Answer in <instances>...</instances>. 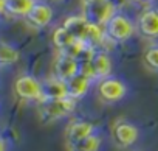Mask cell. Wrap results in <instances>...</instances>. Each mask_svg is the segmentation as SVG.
Here are the masks:
<instances>
[{
  "mask_svg": "<svg viewBox=\"0 0 158 151\" xmlns=\"http://www.w3.org/2000/svg\"><path fill=\"white\" fill-rule=\"evenodd\" d=\"M127 92V87L126 84L118 80V78H104L98 83V94L102 100L106 101H118L121 100Z\"/></svg>",
  "mask_w": 158,
  "mask_h": 151,
  "instance_id": "obj_5",
  "label": "cell"
},
{
  "mask_svg": "<svg viewBox=\"0 0 158 151\" xmlns=\"http://www.w3.org/2000/svg\"><path fill=\"white\" fill-rule=\"evenodd\" d=\"M136 30L144 38H149V39L158 38V10L155 8L144 10L138 17Z\"/></svg>",
  "mask_w": 158,
  "mask_h": 151,
  "instance_id": "obj_8",
  "label": "cell"
},
{
  "mask_svg": "<svg viewBox=\"0 0 158 151\" xmlns=\"http://www.w3.org/2000/svg\"><path fill=\"white\" fill-rule=\"evenodd\" d=\"M113 140L118 146H132L138 140V128L129 122H118L113 126Z\"/></svg>",
  "mask_w": 158,
  "mask_h": 151,
  "instance_id": "obj_9",
  "label": "cell"
},
{
  "mask_svg": "<svg viewBox=\"0 0 158 151\" xmlns=\"http://www.w3.org/2000/svg\"><path fill=\"white\" fill-rule=\"evenodd\" d=\"M95 134V125L85 120H73L68 123L65 129V137H67V145L79 143L85 140L87 137Z\"/></svg>",
  "mask_w": 158,
  "mask_h": 151,
  "instance_id": "obj_6",
  "label": "cell"
},
{
  "mask_svg": "<svg viewBox=\"0 0 158 151\" xmlns=\"http://www.w3.org/2000/svg\"><path fill=\"white\" fill-rule=\"evenodd\" d=\"M62 27H64L74 39L82 41V39H84V34H85V31H87V28H89V20L84 17V14H82V16H70V17H67V19L64 20Z\"/></svg>",
  "mask_w": 158,
  "mask_h": 151,
  "instance_id": "obj_13",
  "label": "cell"
},
{
  "mask_svg": "<svg viewBox=\"0 0 158 151\" xmlns=\"http://www.w3.org/2000/svg\"><path fill=\"white\" fill-rule=\"evenodd\" d=\"M106 31H104V27H99V25H95V24H89V28L84 34V42L93 48H96L98 45H101L104 41H106Z\"/></svg>",
  "mask_w": 158,
  "mask_h": 151,
  "instance_id": "obj_16",
  "label": "cell"
},
{
  "mask_svg": "<svg viewBox=\"0 0 158 151\" xmlns=\"http://www.w3.org/2000/svg\"><path fill=\"white\" fill-rule=\"evenodd\" d=\"M53 72L54 75L53 77L62 80V81H67L70 78H73L74 75H77L79 72V62L71 58V56H67L64 53H59L53 62Z\"/></svg>",
  "mask_w": 158,
  "mask_h": 151,
  "instance_id": "obj_7",
  "label": "cell"
},
{
  "mask_svg": "<svg viewBox=\"0 0 158 151\" xmlns=\"http://www.w3.org/2000/svg\"><path fill=\"white\" fill-rule=\"evenodd\" d=\"M76 108V100L67 97L60 100H42L39 101V117L44 123H51L67 117Z\"/></svg>",
  "mask_w": 158,
  "mask_h": 151,
  "instance_id": "obj_1",
  "label": "cell"
},
{
  "mask_svg": "<svg viewBox=\"0 0 158 151\" xmlns=\"http://www.w3.org/2000/svg\"><path fill=\"white\" fill-rule=\"evenodd\" d=\"M85 3H95V2H102V0H84Z\"/></svg>",
  "mask_w": 158,
  "mask_h": 151,
  "instance_id": "obj_23",
  "label": "cell"
},
{
  "mask_svg": "<svg viewBox=\"0 0 158 151\" xmlns=\"http://www.w3.org/2000/svg\"><path fill=\"white\" fill-rule=\"evenodd\" d=\"M34 3V0H3L2 11L10 16H27Z\"/></svg>",
  "mask_w": 158,
  "mask_h": 151,
  "instance_id": "obj_15",
  "label": "cell"
},
{
  "mask_svg": "<svg viewBox=\"0 0 158 151\" xmlns=\"http://www.w3.org/2000/svg\"><path fill=\"white\" fill-rule=\"evenodd\" d=\"M14 91L22 100H36V101L42 100V84L30 75H23V77L17 78Z\"/></svg>",
  "mask_w": 158,
  "mask_h": 151,
  "instance_id": "obj_4",
  "label": "cell"
},
{
  "mask_svg": "<svg viewBox=\"0 0 158 151\" xmlns=\"http://www.w3.org/2000/svg\"><path fill=\"white\" fill-rule=\"evenodd\" d=\"M77 73H81L82 77H85V78H89V80H92V81L96 80V75H95V70H93V65H92L90 61L79 64V72H77Z\"/></svg>",
  "mask_w": 158,
  "mask_h": 151,
  "instance_id": "obj_21",
  "label": "cell"
},
{
  "mask_svg": "<svg viewBox=\"0 0 158 151\" xmlns=\"http://www.w3.org/2000/svg\"><path fill=\"white\" fill-rule=\"evenodd\" d=\"M104 31H106V38L115 44H121V42H126L129 41L133 33H135V25L133 22L124 16V14H115L104 27Z\"/></svg>",
  "mask_w": 158,
  "mask_h": 151,
  "instance_id": "obj_2",
  "label": "cell"
},
{
  "mask_svg": "<svg viewBox=\"0 0 158 151\" xmlns=\"http://www.w3.org/2000/svg\"><path fill=\"white\" fill-rule=\"evenodd\" d=\"M99 146H101V137L98 134H93L79 143L68 145V151H98Z\"/></svg>",
  "mask_w": 158,
  "mask_h": 151,
  "instance_id": "obj_18",
  "label": "cell"
},
{
  "mask_svg": "<svg viewBox=\"0 0 158 151\" xmlns=\"http://www.w3.org/2000/svg\"><path fill=\"white\" fill-rule=\"evenodd\" d=\"M0 151H6V145H5V140L0 137Z\"/></svg>",
  "mask_w": 158,
  "mask_h": 151,
  "instance_id": "obj_22",
  "label": "cell"
},
{
  "mask_svg": "<svg viewBox=\"0 0 158 151\" xmlns=\"http://www.w3.org/2000/svg\"><path fill=\"white\" fill-rule=\"evenodd\" d=\"M65 84H67V95L70 98H73V100L77 101L79 98H82L89 92L90 84H92V80L82 77L81 73H77V75H74L73 78L67 80Z\"/></svg>",
  "mask_w": 158,
  "mask_h": 151,
  "instance_id": "obj_12",
  "label": "cell"
},
{
  "mask_svg": "<svg viewBox=\"0 0 158 151\" xmlns=\"http://www.w3.org/2000/svg\"><path fill=\"white\" fill-rule=\"evenodd\" d=\"M92 65H93V70H95V75H96V80H104V78H109V75L112 72V59L110 56L106 53V51H95L93 58H92Z\"/></svg>",
  "mask_w": 158,
  "mask_h": 151,
  "instance_id": "obj_14",
  "label": "cell"
},
{
  "mask_svg": "<svg viewBox=\"0 0 158 151\" xmlns=\"http://www.w3.org/2000/svg\"><path fill=\"white\" fill-rule=\"evenodd\" d=\"M115 5L110 0H102V2L95 3H85L84 5V17L89 20V24H95L99 27H106V24L115 16Z\"/></svg>",
  "mask_w": 158,
  "mask_h": 151,
  "instance_id": "obj_3",
  "label": "cell"
},
{
  "mask_svg": "<svg viewBox=\"0 0 158 151\" xmlns=\"http://www.w3.org/2000/svg\"><path fill=\"white\" fill-rule=\"evenodd\" d=\"M141 2H153V0H141Z\"/></svg>",
  "mask_w": 158,
  "mask_h": 151,
  "instance_id": "obj_24",
  "label": "cell"
},
{
  "mask_svg": "<svg viewBox=\"0 0 158 151\" xmlns=\"http://www.w3.org/2000/svg\"><path fill=\"white\" fill-rule=\"evenodd\" d=\"M40 84H42V100H60V98L68 97L65 81H62L56 77L47 78Z\"/></svg>",
  "mask_w": 158,
  "mask_h": 151,
  "instance_id": "obj_11",
  "label": "cell"
},
{
  "mask_svg": "<svg viewBox=\"0 0 158 151\" xmlns=\"http://www.w3.org/2000/svg\"><path fill=\"white\" fill-rule=\"evenodd\" d=\"M74 41H77V39H74L64 27L56 28L54 33H53V44L57 47L59 51H62L64 48H67V47H68L70 44H73Z\"/></svg>",
  "mask_w": 158,
  "mask_h": 151,
  "instance_id": "obj_19",
  "label": "cell"
},
{
  "mask_svg": "<svg viewBox=\"0 0 158 151\" xmlns=\"http://www.w3.org/2000/svg\"><path fill=\"white\" fill-rule=\"evenodd\" d=\"M144 61H146L147 67H150L152 70H158V45L150 47L144 53Z\"/></svg>",
  "mask_w": 158,
  "mask_h": 151,
  "instance_id": "obj_20",
  "label": "cell"
},
{
  "mask_svg": "<svg viewBox=\"0 0 158 151\" xmlns=\"http://www.w3.org/2000/svg\"><path fill=\"white\" fill-rule=\"evenodd\" d=\"M135 2H141V0H135Z\"/></svg>",
  "mask_w": 158,
  "mask_h": 151,
  "instance_id": "obj_25",
  "label": "cell"
},
{
  "mask_svg": "<svg viewBox=\"0 0 158 151\" xmlns=\"http://www.w3.org/2000/svg\"><path fill=\"white\" fill-rule=\"evenodd\" d=\"M28 24L34 28H44L47 27L53 19V10L47 3H34V7L30 10V13L25 16Z\"/></svg>",
  "mask_w": 158,
  "mask_h": 151,
  "instance_id": "obj_10",
  "label": "cell"
},
{
  "mask_svg": "<svg viewBox=\"0 0 158 151\" xmlns=\"http://www.w3.org/2000/svg\"><path fill=\"white\" fill-rule=\"evenodd\" d=\"M20 58V53L17 48H14L13 45L0 41V65H11L14 62H17Z\"/></svg>",
  "mask_w": 158,
  "mask_h": 151,
  "instance_id": "obj_17",
  "label": "cell"
}]
</instances>
